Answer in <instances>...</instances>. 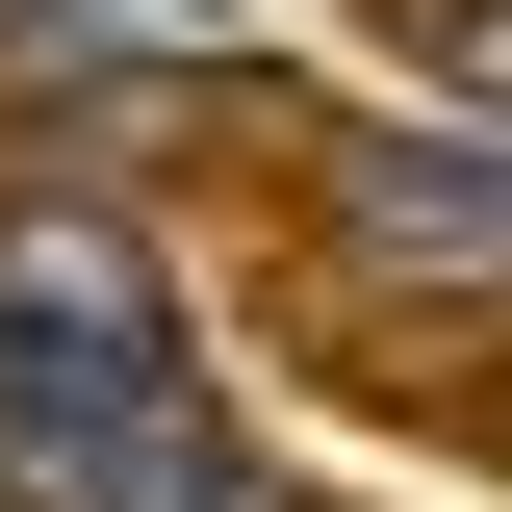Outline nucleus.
Instances as JSON below:
<instances>
[{
  "label": "nucleus",
  "instance_id": "f257e3e1",
  "mask_svg": "<svg viewBox=\"0 0 512 512\" xmlns=\"http://www.w3.org/2000/svg\"><path fill=\"white\" fill-rule=\"evenodd\" d=\"M205 410V308L128 205H0V436H154Z\"/></svg>",
  "mask_w": 512,
  "mask_h": 512
},
{
  "label": "nucleus",
  "instance_id": "f03ea898",
  "mask_svg": "<svg viewBox=\"0 0 512 512\" xmlns=\"http://www.w3.org/2000/svg\"><path fill=\"white\" fill-rule=\"evenodd\" d=\"M333 231L384 256V282H512V128L487 103H410L333 154Z\"/></svg>",
  "mask_w": 512,
  "mask_h": 512
}]
</instances>
